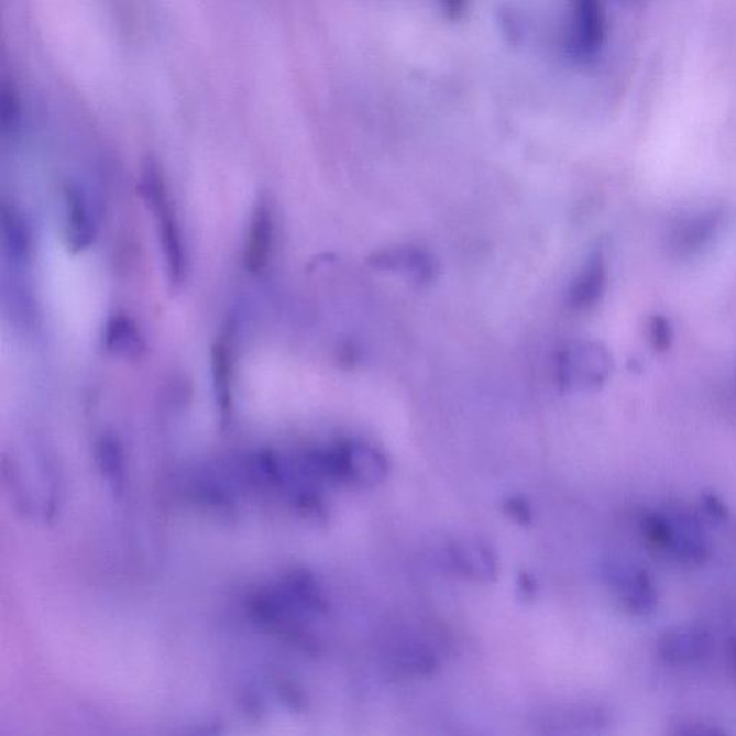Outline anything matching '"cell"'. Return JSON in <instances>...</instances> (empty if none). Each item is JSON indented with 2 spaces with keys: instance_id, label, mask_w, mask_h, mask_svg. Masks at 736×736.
Returning <instances> with one entry per match:
<instances>
[{
  "instance_id": "cell-19",
  "label": "cell",
  "mask_w": 736,
  "mask_h": 736,
  "mask_svg": "<svg viewBox=\"0 0 736 736\" xmlns=\"http://www.w3.org/2000/svg\"><path fill=\"white\" fill-rule=\"evenodd\" d=\"M647 337H649L651 347L656 351L663 353L672 344V326H670L669 320H666L663 316H655L651 318L649 326H647Z\"/></svg>"
},
{
  "instance_id": "cell-4",
  "label": "cell",
  "mask_w": 736,
  "mask_h": 736,
  "mask_svg": "<svg viewBox=\"0 0 736 736\" xmlns=\"http://www.w3.org/2000/svg\"><path fill=\"white\" fill-rule=\"evenodd\" d=\"M569 50L580 63H592L602 53L606 22L602 0H570Z\"/></svg>"
},
{
  "instance_id": "cell-5",
  "label": "cell",
  "mask_w": 736,
  "mask_h": 736,
  "mask_svg": "<svg viewBox=\"0 0 736 736\" xmlns=\"http://www.w3.org/2000/svg\"><path fill=\"white\" fill-rule=\"evenodd\" d=\"M714 649V637L705 626L677 625L659 637L656 650L664 663L672 666L695 664L705 660Z\"/></svg>"
},
{
  "instance_id": "cell-17",
  "label": "cell",
  "mask_w": 736,
  "mask_h": 736,
  "mask_svg": "<svg viewBox=\"0 0 736 736\" xmlns=\"http://www.w3.org/2000/svg\"><path fill=\"white\" fill-rule=\"evenodd\" d=\"M228 340L220 337L216 341L212 355L216 396L222 407H228L231 400L232 349Z\"/></svg>"
},
{
  "instance_id": "cell-8",
  "label": "cell",
  "mask_w": 736,
  "mask_h": 736,
  "mask_svg": "<svg viewBox=\"0 0 736 736\" xmlns=\"http://www.w3.org/2000/svg\"><path fill=\"white\" fill-rule=\"evenodd\" d=\"M721 220L722 213L714 209L689 216L673 229L670 245L679 255L700 252L718 232Z\"/></svg>"
},
{
  "instance_id": "cell-10",
  "label": "cell",
  "mask_w": 736,
  "mask_h": 736,
  "mask_svg": "<svg viewBox=\"0 0 736 736\" xmlns=\"http://www.w3.org/2000/svg\"><path fill=\"white\" fill-rule=\"evenodd\" d=\"M606 285V257L602 252H595L571 285L569 295L571 307L579 311L594 307L602 299Z\"/></svg>"
},
{
  "instance_id": "cell-9",
  "label": "cell",
  "mask_w": 736,
  "mask_h": 736,
  "mask_svg": "<svg viewBox=\"0 0 736 736\" xmlns=\"http://www.w3.org/2000/svg\"><path fill=\"white\" fill-rule=\"evenodd\" d=\"M65 234L68 246L77 252L88 250L97 237L87 200L75 187L65 190Z\"/></svg>"
},
{
  "instance_id": "cell-20",
  "label": "cell",
  "mask_w": 736,
  "mask_h": 736,
  "mask_svg": "<svg viewBox=\"0 0 736 736\" xmlns=\"http://www.w3.org/2000/svg\"><path fill=\"white\" fill-rule=\"evenodd\" d=\"M725 730L716 728V726L711 724H705V722L697 721H688L682 722L677 726L674 735L683 736H714V735H724Z\"/></svg>"
},
{
  "instance_id": "cell-13",
  "label": "cell",
  "mask_w": 736,
  "mask_h": 736,
  "mask_svg": "<svg viewBox=\"0 0 736 736\" xmlns=\"http://www.w3.org/2000/svg\"><path fill=\"white\" fill-rule=\"evenodd\" d=\"M274 223L268 206L261 205L253 210L248 231L245 266L251 274H260L270 264Z\"/></svg>"
},
{
  "instance_id": "cell-22",
  "label": "cell",
  "mask_w": 736,
  "mask_h": 736,
  "mask_svg": "<svg viewBox=\"0 0 736 736\" xmlns=\"http://www.w3.org/2000/svg\"><path fill=\"white\" fill-rule=\"evenodd\" d=\"M728 660L730 668L734 669V672L736 673V636L730 637L728 641Z\"/></svg>"
},
{
  "instance_id": "cell-18",
  "label": "cell",
  "mask_w": 736,
  "mask_h": 736,
  "mask_svg": "<svg viewBox=\"0 0 736 736\" xmlns=\"http://www.w3.org/2000/svg\"><path fill=\"white\" fill-rule=\"evenodd\" d=\"M700 508L706 521L714 525L728 523L729 509L714 491H703L700 498Z\"/></svg>"
},
{
  "instance_id": "cell-16",
  "label": "cell",
  "mask_w": 736,
  "mask_h": 736,
  "mask_svg": "<svg viewBox=\"0 0 736 736\" xmlns=\"http://www.w3.org/2000/svg\"><path fill=\"white\" fill-rule=\"evenodd\" d=\"M640 532L653 550L668 556L672 543L673 527L669 513L649 510L640 517Z\"/></svg>"
},
{
  "instance_id": "cell-3",
  "label": "cell",
  "mask_w": 736,
  "mask_h": 736,
  "mask_svg": "<svg viewBox=\"0 0 736 736\" xmlns=\"http://www.w3.org/2000/svg\"><path fill=\"white\" fill-rule=\"evenodd\" d=\"M603 574L622 607L631 616H651L658 608L655 581L644 567L616 558L604 564Z\"/></svg>"
},
{
  "instance_id": "cell-7",
  "label": "cell",
  "mask_w": 736,
  "mask_h": 736,
  "mask_svg": "<svg viewBox=\"0 0 736 736\" xmlns=\"http://www.w3.org/2000/svg\"><path fill=\"white\" fill-rule=\"evenodd\" d=\"M344 481L374 486L386 480L388 463L377 449L361 442L342 443Z\"/></svg>"
},
{
  "instance_id": "cell-6",
  "label": "cell",
  "mask_w": 736,
  "mask_h": 736,
  "mask_svg": "<svg viewBox=\"0 0 736 736\" xmlns=\"http://www.w3.org/2000/svg\"><path fill=\"white\" fill-rule=\"evenodd\" d=\"M673 537L669 557L684 565H702L710 561L712 547L700 517L692 510H669Z\"/></svg>"
},
{
  "instance_id": "cell-1",
  "label": "cell",
  "mask_w": 736,
  "mask_h": 736,
  "mask_svg": "<svg viewBox=\"0 0 736 736\" xmlns=\"http://www.w3.org/2000/svg\"><path fill=\"white\" fill-rule=\"evenodd\" d=\"M143 195L153 210L157 222L158 239L166 260L167 274L171 283L177 287L186 278L187 255L179 220L172 208L166 182L154 163H147L143 173Z\"/></svg>"
},
{
  "instance_id": "cell-14",
  "label": "cell",
  "mask_w": 736,
  "mask_h": 736,
  "mask_svg": "<svg viewBox=\"0 0 736 736\" xmlns=\"http://www.w3.org/2000/svg\"><path fill=\"white\" fill-rule=\"evenodd\" d=\"M372 262L378 270L397 272L419 283H428L433 279L436 272L430 256L414 248H397V250L380 252Z\"/></svg>"
},
{
  "instance_id": "cell-11",
  "label": "cell",
  "mask_w": 736,
  "mask_h": 736,
  "mask_svg": "<svg viewBox=\"0 0 736 736\" xmlns=\"http://www.w3.org/2000/svg\"><path fill=\"white\" fill-rule=\"evenodd\" d=\"M449 556L454 569L468 579L492 581L498 574L494 552L480 541L454 542L450 547Z\"/></svg>"
},
{
  "instance_id": "cell-2",
  "label": "cell",
  "mask_w": 736,
  "mask_h": 736,
  "mask_svg": "<svg viewBox=\"0 0 736 736\" xmlns=\"http://www.w3.org/2000/svg\"><path fill=\"white\" fill-rule=\"evenodd\" d=\"M611 372V354L595 342H573L558 354V384L567 391H595L606 383Z\"/></svg>"
},
{
  "instance_id": "cell-15",
  "label": "cell",
  "mask_w": 736,
  "mask_h": 736,
  "mask_svg": "<svg viewBox=\"0 0 736 736\" xmlns=\"http://www.w3.org/2000/svg\"><path fill=\"white\" fill-rule=\"evenodd\" d=\"M3 246L9 257L15 262H23L30 255V232L21 215L15 209L2 208Z\"/></svg>"
},
{
  "instance_id": "cell-12",
  "label": "cell",
  "mask_w": 736,
  "mask_h": 736,
  "mask_svg": "<svg viewBox=\"0 0 736 736\" xmlns=\"http://www.w3.org/2000/svg\"><path fill=\"white\" fill-rule=\"evenodd\" d=\"M106 349L117 358L140 360L147 351L142 330L127 314H116L106 323Z\"/></svg>"
},
{
  "instance_id": "cell-21",
  "label": "cell",
  "mask_w": 736,
  "mask_h": 736,
  "mask_svg": "<svg viewBox=\"0 0 736 736\" xmlns=\"http://www.w3.org/2000/svg\"><path fill=\"white\" fill-rule=\"evenodd\" d=\"M504 508L506 510V514H508L510 518L515 519V521L521 525H527L531 523L532 519L531 508H529V505L525 503L524 499L510 498L506 501Z\"/></svg>"
}]
</instances>
